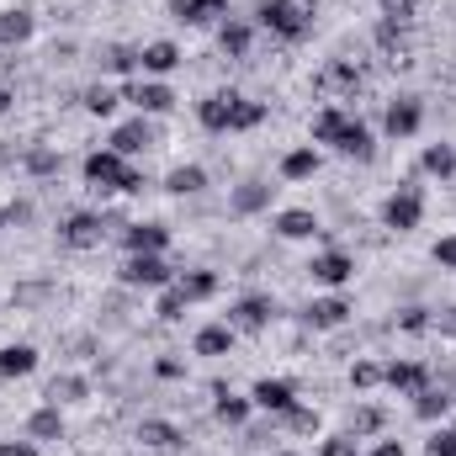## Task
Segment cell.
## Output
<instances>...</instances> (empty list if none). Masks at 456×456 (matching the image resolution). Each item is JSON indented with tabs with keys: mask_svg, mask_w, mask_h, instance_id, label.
Returning <instances> with one entry per match:
<instances>
[{
	"mask_svg": "<svg viewBox=\"0 0 456 456\" xmlns=\"http://www.w3.org/2000/svg\"><path fill=\"white\" fill-rule=\"evenodd\" d=\"M314 143H335L345 159H371V154H377L371 127H366L361 117L340 112V107H324V112L314 117Z\"/></svg>",
	"mask_w": 456,
	"mask_h": 456,
	"instance_id": "obj_1",
	"label": "cell"
},
{
	"mask_svg": "<svg viewBox=\"0 0 456 456\" xmlns=\"http://www.w3.org/2000/svg\"><path fill=\"white\" fill-rule=\"evenodd\" d=\"M197 122H202L208 133H249V127L265 122V107H260V102H244V96H233V91H218V96H208V102L197 107Z\"/></svg>",
	"mask_w": 456,
	"mask_h": 456,
	"instance_id": "obj_2",
	"label": "cell"
},
{
	"mask_svg": "<svg viewBox=\"0 0 456 456\" xmlns=\"http://www.w3.org/2000/svg\"><path fill=\"white\" fill-rule=\"evenodd\" d=\"M86 186L91 191H143V175L112 154V149H96V154H86Z\"/></svg>",
	"mask_w": 456,
	"mask_h": 456,
	"instance_id": "obj_3",
	"label": "cell"
},
{
	"mask_svg": "<svg viewBox=\"0 0 456 456\" xmlns=\"http://www.w3.org/2000/svg\"><path fill=\"white\" fill-rule=\"evenodd\" d=\"M255 16H260V27H265V32H276L281 43H303V37L314 32V16H308L297 0H260V11H255Z\"/></svg>",
	"mask_w": 456,
	"mask_h": 456,
	"instance_id": "obj_4",
	"label": "cell"
},
{
	"mask_svg": "<svg viewBox=\"0 0 456 456\" xmlns=\"http://www.w3.org/2000/svg\"><path fill=\"white\" fill-rule=\"evenodd\" d=\"M419 218H425V197H419V186H398V191L382 202V224L398 228V233L419 228Z\"/></svg>",
	"mask_w": 456,
	"mask_h": 456,
	"instance_id": "obj_5",
	"label": "cell"
},
{
	"mask_svg": "<svg viewBox=\"0 0 456 456\" xmlns=\"http://www.w3.org/2000/svg\"><path fill=\"white\" fill-rule=\"evenodd\" d=\"M117 276H122V287H170V265L159 255H127Z\"/></svg>",
	"mask_w": 456,
	"mask_h": 456,
	"instance_id": "obj_6",
	"label": "cell"
},
{
	"mask_svg": "<svg viewBox=\"0 0 456 456\" xmlns=\"http://www.w3.org/2000/svg\"><path fill=\"white\" fill-rule=\"evenodd\" d=\"M271 314H276L271 297H260V292H255V297H239V303L228 308V330H233V335H260V330L271 324Z\"/></svg>",
	"mask_w": 456,
	"mask_h": 456,
	"instance_id": "obj_7",
	"label": "cell"
},
{
	"mask_svg": "<svg viewBox=\"0 0 456 456\" xmlns=\"http://www.w3.org/2000/svg\"><path fill=\"white\" fill-rule=\"evenodd\" d=\"M59 239H64L69 249H96V244L107 239V218H102V213H69L64 228H59Z\"/></svg>",
	"mask_w": 456,
	"mask_h": 456,
	"instance_id": "obj_8",
	"label": "cell"
},
{
	"mask_svg": "<svg viewBox=\"0 0 456 456\" xmlns=\"http://www.w3.org/2000/svg\"><path fill=\"white\" fill-rule=\"evenodd\" d=\"M122 102H133L143 117H165L170 107H175V91L159 86V80H133V86L122 91Z\"/></svg>",
	"mask_w": 456,
	"mask_h": 456,
	"instance_id": "obj_9",
	"label": "cell"
},
{
	"mask_svg": "<svg viewBox=\"0 0 456 456\" xmlns=\"http://www.w3.org/2000/svg\"><path fill=\"white\" fill-rule=\"evenodd\" d=\"M249 403H255V409H265V414H287V409L297 403V387H292L287 377H260V382H255V393H249Z\"/></svg>",
	"mask_w": 456,
	"mask_h": 456,
	"instance_id": "obj_10",
	"label": "cell"
},
{
	"mask_svg": "<svg viewBox=\"0 0 456 456\" xmlns=\"http://www.w3.org/2000/svg\"><path fill=\"white\" fill-rule=\"evenodd\" d=\"M419 122H425V107H419L414 96H398V102H387V112H382L387 138H414V133H419Z\"/></svg>",
	"mask_w": 456,
	"mask_h": 456,
	"instance_id": "obj_11",
	"label": "cell"
},
{
	"mask_svg": "<svg viewBox=\"0 0 456 456\" xmlns=\"http://www.w3.org/2000/svg\"><path fill=\"white\" fill-rule=\"evenodd\" d=\"M308 276H314V281H324V287H345V281L355 276V260H350L345 249H324V255H314V260H308Z\"/></svg>",
	"mask_w": 456,
	"mask_h": 456,
	"instance_id": "obj_12",
	"label": "cell"
},
{
	"mask_svg": "<svg viewBox=\"0 0 456 456\" xmlns=\"http://www.w3.org/2000/svg\"><path fill=\"white\" fill-rule=\"evenodd\" d=\"M143 149H154V127H149V117H133V122L112 127V154L133 159V154H143Z\"/></svg>",
	"mask_w": 456,
	"mask_h": 456,
	"instance_id": "obj_13",
	"label": "cell"
},
{
	"mask_svg": "<svg viewBox=\"0 0 456 456\" xmlns=\"http://www.w3.org/2000/svg\"><path fill=\"white\" fill-rule=\"evenodd\" d=\"M271 191H276L271 181H239V186L228 191V208H233L239 218H255V213L271 208Z\"/></svg>",
	"mask_w": 456,
	"mask_h": 456,
	"instance_id": "obj_14",
	"label": "cell"
},
{
	"mask_svg": "<svg viewBox=\"0 0 456 456\" xmlns=\"http://www.w3.org/2000/svg\"><path fill=\"white\" fill-rule=\"evenodd\" d=\"M382 382H387L393 393H409V398H414L419 387H430V371H425L419 361H387V366H382Z\"/></svg>",
	"mask_w": 456,
	"mask_h": 456,
	"instance_id": "obj_15",
	"label": "cell"
},
{
	"mask_svg": "<svg viewBox=\"0 0 456 456\" xmlns=\"http://www.w3.org/2000/svg\"><path fill=\"white\" fill-rule=\"evenodd\" d=\"M122 244H127V255H159L170 244V228L165 224H127L122 228Z\"/></svg>",
	"mask_w": 456,
	"mask_h": 456,
	"instance_id": "obj_16",
	"label": "cell"
},
{
	"mask_svg": "<svg viewBox=\"0 0 456 456\" xmlns=\"http://www.w3.org/2000/svg\"><path fill=\"white\" fill-rule=\"evenodd\" d=\"M224 11H228V0H170V16L186 21V27H202V21H213Z\"/></svg>",
	"mask_w": 456,
	"mask_h": 456,
	"instance_id": "obj_17",
	"label": "cell"
},
{
	"mask_svg": "<svg viewBox=\"0 0 456 456\" xmlns=\"http://www.w3.org/2000/svg\"><path fill=\"white\" fill-rule=\"evenodd\" d=\"M314 330H340L345 319H350V303L345 297H319V303H308V314H303Z\"/></svg>",
	"mask_w": 456,
	"mask_h": 456,
	"instance_id": "obj_18",
	"label": "cell"
},
{
	"mask_svg": "<svg viewBox=\"0 0 456 456\" xmlns=\"http://www.w3.org/2000/svg\"><path fill=\"white\" fill-rule=\"evenodd\" d=\"M138 59H143V75H170V69L181 64V48H175L170 37H159V43L138 48Z\"/></svg>",
	"mask_w": 456,
	"mask_h": 456,
	"instance_id": "obj_19",
	"label": "cell"
},
{
	"mask_svg": "<svg viewBox=\"0 0 456 456\" xmlns=\"http://www.w3.org/2000/svg\"><path fill=\"white\" fill-rule=\"evenodd\" d=\"M138 441L154 446V452H175V446H186V436H181L170 419H143V425H138Z\"/></svg>",
	"mask_w": 456,
	"mask_h": 456,
	"instance_id": "obj_20",
	"label": "cell"
},
{
	"mask_svg": "<svg viewBox=\"0 0 456 456\" xmlns=\"http://www.w3.org/2000/svg\"><path fill=\"white\" fill-rule=\"evenodd\" d=\"M27 436H32V441H59V436H64V414H59V403H43V409L27 419Z\"/></svg>",
	"mask_w": 456,
	"mask_h": 456,
	"instance_id": "obj_21",
	"label": "cell"
},
{
	"mask_svg": "<svg viewBox=\"0 0 456 456\" xmlns=\"http://www.w3.org/2000/svg\"><path fill=\"white\" fill-rule=\"evenodd\" d=\"M27 37H32V11H21V5L16 11H0V43L5 48H21Z\"/></svg>",
	"mask_w": 456,
	"mask_h": 456,
	"instance_id": "obj_22",
	"label": "cell"
},
{
	"mask_svg": "<svg viewBox=\"0 0 456 456\" xmlns=\"http://www.w3.org/2000/svg\"><path fill=\"white\" fill-rule=\"evenodd\" d=\"M37 371V350L32 345H0V377H27Z\"/></svg>",
	"mask_w": 456,
	"mask_h": 456,
	"instance_id": "obj_23",
	"label": "cell"
},
{
	"mask_svg": "<svg viewBox=\"0 0 456 456\" xmlns=\"http://www.w3.org/2000/svg\"><path fill=\"white\" fill-rule=\"evenodd\" d=\"M202 186H208V170L202 165H175L170 181H165V191H175V197H197Z\"/></svg>",
	"mask_w": 456,
	"mask_h": 456,
	"instance_id": "obj_24",
	"label": "cell"
},
{
	"mask_svg": "<svg viewBox=\"0 0 456 456\" xmlns=\"http://www.w3.org/2000/svg\"><path fill=\"white\" fill-rule=\"evenodd\" d=\"M175 292H181L186 303H202V297L218 292V276H213V271H186V276H175Z\"/></svg>",
	"mask_w": 456,
	"mask_h": 456,
	"instance_id": "obj_25",
	"label": "cell"
},
{
	"mask_svg": "<svg viewBox=\"0 0 456 456\" xmlns=\"http://www.w3.org/2000/svg\"><path fill=\"white\" fill-rule=\"evenodd\" d=\"M414 414L419 419H446L452 414V393L446 387H419L414 393Z\"/></svg>",
	"mask_w": 456,
	"mask_h": 456,
	"instance_id": "obj_26",
	"label": "cell"
},
{
	"mask_svg": "<svg viewBox=\"0 0 456 456\" xmlns=\"http://www.w3.org/2000/svg\"><path fill=\"white\" fill-rule=\"evenodd\" d=\"M276 233H281V239H314V233H319V218L303 213V208H292V213L276 218Z\"/></svg>",
	"mask_w": 456,
	"mask_h": 456,
	"instance_id": "obj_27",
	"label": "cell"
},
{
	"mask_svg": "<svg viewBox=\"0 0 456 456\" xmlns=\"http://www.w3.org/2000/svg\"><path fill=\"white\" fill-rule=\"evenodd\" d=\"M228 350H233V330H228V324L197 330V355H228Z\"/></svg>",
	"mask_w": 456,
	"mask_h": 456,
	"instance_id": "obj_28",
	"label": "cell"
},
{
	"mask_svg": "<svg viewBox=\"0 0 456 456\" xmlns=\"http://www.w3.org/2000/svg\"><path fill=\"white\" fill-rule=\"evenodd\" d=\"M281 175H287V181H308V175H319V154H314V149H292V154L281 159Z\"/></svg>",
	"mask_w": 456,
	"mask_h": 456,
	"instance_id": "obj_29",
	"label": "cell"
},
{
	"mask_svg": "<svg viewBox=\"0 0 456 456\" xmlns=\"http://www.w3.org/2000/svg\"><path fill=\"white\" fill-rule=\"evenodd\" d=\"M102 69H112V75H133V69H143V59H138V48L112 43V48H102Z\"/></svg>",
	"mask_w": 456,
	"mask_h": 456,
	"instance_id": "obj_30",
	"label": "cell"
},
{
	"mask_svg": "<svg viewBox=\"0 0 456 456\" xmlns=\"http://www.w3.org/2000/svg\"><path fill=\"white\" fill-rule=\"evenodd\" d=\"M249 409H255L249 398H233L228 387H218V403H213V414H218L224 425H244V419H249Z\"/></svg>",
	"mask_w": 456,
	"mask_h": 456,
	"instance_id": "obj_31",
	"label": "cell"
},
{
	"mask_svg": "<svg viewBox=\"0 0 456 456\" xmlns=\"http://www.w3.org/2000/svg\"><path fill=\"white\" fill-rule=\"evenodd\" d=\"M419 165H425L430 175H441V181H446V175H456V149H452V143H430Z\"/></svg>",
	"mask_w": 456,
	"mask_h": 456,
	"instance_id": "obj_32",
	"label": "cell"
},
{
	"mask_svg": "<svg viewBox=\"0 0 456 456\" xmlns=\"http://www.w3.org/2000/svg\"><path fill=\"white\" fill-rule=\"evenodd\" d=\"M218 48H224L228 59H244V53H249V27H244V21H224Z\"/></svg>",
	"mask_w": 456,
	"mask_h": 456,
	"instance_id": "obj_33",
	"label": "cell"
},
{
	"mask_svg": "<svg viewBox=\"0 0 456 456\" xmlns=\"http://www.w3.org/2000/svg\"><path fill=\"white\" fill-rule=\"evenodd\" d=\"M80 102H86V112H91V117H112L117 112V91H112V86H91Z\"/></svg>",
	"mask_w": 456,
	"mask_h": 456,
	"instance_id": "obj_34",
	"label": "cell"
},
{
	"mask_svg": "<svg viewBox=\"0 0 456 456\" xmlns=\"http://www.w3.org/2000/svg\"><path fill=\"white\" fill-rule=\"evenodd\" d=\"M377 5H382V21H393V27H409L419 11V0H377Z\"/></svg>",
	"mask_w": 456,
	"mask_h": 456,
	"instance_id": "obj_35",
	"label": "cell"
},
{
	"mask_svg": "<svg viewBox=\"0 0 456 456\" xmlns=\"http://www.w3.org/2000/svg\"><path fill=\"white\" fill-rule=\"evenodd\" d=\"M48 398H53V403H59V398H64V403H75V398H86V377H59V382L48 387Z\"/></svg>",
	"mask_w": 456,
	"mask_h": 456,
	"instance_id": "obj_36",
	"label": "cell"
},
{
	"mask_svg": "<svg viewBox=\"0 0 456 456\" xmlns=\"http://www.w3.org/2000/svg\"><path fill=\"white\" fill-rule=\"evenodd\" d=\"M281 419H287V425H292L297 436H308V430H319V409H303V403H292V409H287Z\"/></svg>",
	"mask_w": 456,
	"mask_h": 456,
	"instance_id": "obj_37",
	"label": "cell"
},
{
	"mask_svg": "<svg viewBox=\"0 0 456 456\" xmlns=\"http://www.w3.org/2000/svg\"><path fill=\"white\" fill-rule=\"evenodd\" d=\"M430 324H436L430 308H403V314H398V330H409V335H425Z\"/></svg>",
	"mask_w": 456,
	"mask_h": 456,
	"instance_id": "obj_38",
	"label": "cell"
},
{
	"mask_svg": "<svg viewBox=\"0 0 456 456\" xmlns=\"http://www.w3.org/2000/svg\"><path fill=\"white\" fill-rule=\"evenodd\" d=\"M382 382V366L377 361H355L350 366V387H377Z\"/></svg>",
	"mask_w": 456,
	"mask_h": 456,
	"instance_id": "obj_39",
	"label": "cell"
},
{
	"mask_svg": "<svg viewBox=\"0 0 456 456\" xmlns=\"http://www.w3.org/2000/svg\"><path fill=\"white\" fill-rule=\"evenodd\" d=\"M27 170H32V175H53V170H59V154H53V149H32V154H27Z\"/></svg>",
	"mask_w": 456,
	"mask_h": 456,
	"instance_id": "obj_40",
	"label": "cell"
},
{
	"mask_svg": "<svg viewBox=\"0 0 456 456\" xmlns=\"http://www.w3.org/2000/svg\"><path fill=\"white\" fill-rule=\"evenodd\" d=\"M159 319H165V324H175V319H186V297H181L175 287H170V292L159 297Z\"/></svg>",
	"mask_w": 456,
	"mask_h": 456,
	"instance_id": "obj_41",
	"label": "cell"
},
{
	"mask_svg": "<svg viewBox=\"0 0 456 456\" xmlns=\"http://www.w3.org/2000/svg\"><path fill=\"white\" fill-rule=\"evenodd\" d=\"M371 430H382V409H361V414L350 419V436H355V441L371 436Z\"/></svg>",
	"mask_w": 456,
	"mask_h": 456,
	"instance_id": "obj_42",
	"label": "cell"
},
{
	"mask_svg": "<svg viewBox=\"0 0 456 456\" xmlns=\"http://www.w3.org/2000/svg\"><path fill=\"white\" fill-rule=\"evenodd\" d=\"M436 265H441V271H456V233L436 239Z\"/></svg>",
	"mask_w": 456,
	"mask_h": 456,
	"instance_id": "obj_43",
	"label": "cell"
},
{
	"mask_svg": "<svg viewBox=\"0 0 456 456\" xmlns=\"http://www.w3.org/2000/svg\"><path fill=\"white\" fill-rule=\"evenodd\" d=\"M425 452H430V456H456V430H436Z\"/></svg>",
	"mask_w": 456,
	"mask_h": 456,
	"instance_id": "obj_44",
	"label": "cell"
},
{
	"mask_svg": "<svg viewBox=\"0 0 456 456\" xmlns=\"http://www.w3.org/2000/svg\"><path fill=\"white\" fill-rule=\"evenodd\" d=\"M319 456H355V436H330Z\"/></svg>",
	"mask_w": 456,
	"mask_h": 456,
	"instance_id": "obj_45",
	"label": "cell"
},
{
	"mask_svg": "<svg viewBox=\"0 0 456 456\" xmlns=\"http://www.w3.org/2000/svg\"><path fill=\"white\" fill-rule=\"evenodd\" d=\"M0 456H37V441H0Z\"/></svg>",
	"mask_w": 456,
	"mask_h": 456,
	"instance_id": "obj_46",
	"label": "cell"
},
{
	"mask_svg": "<svg viewBox=\"0 0 456 456\" xmlns=\"http://www.w3.org/2000/svg\"><path fill=\"white\" fill-rule=\"evenodd\" d=\"M154 371H159V377H186V366H181V361H159Z\"/></svg>",
	"mask_w": 456,
	"mask_h": 456,
	"instance_id": "obj_47",
	"label": "cell"
},
{
	"mask_svg": "<svg viewBox=\"0 0 456 456\" xmlns=\"http://www.w3.org/2000/svg\"><path fill=\"white\" fill-rule=\"evenodd\" d=\"M371 456H403V446H398V441H377V446H371Z\"/></svg>",
	"mask_w": 456,
	"mask_h": 456,
	"instance_id": "obj_48",
	"label": "cell"
},
{
	"mask_svg": "<svg viewBox=\"0 0 456 456\" xmlns=\"http://www.w3.org/2000/svg\"><path fill=\"white\" fill-rule=\"evenodd\" d=\"M436 324H441V330H446V335H456V308H452V314H441V319H436Z\"/></svg>",
	"mask_w": 456,
	"mask_h": 456,
	"instance_id": "obj_49",
	"label": "cell"
},
{
	"mask_svg": "<svg viewBox=\"0 0 456 456\" xmlns=\"http://www.w3.org/2000/svg\"><path fill=\"white\" fill-rule=\"evenodd\" d=\"M11 107H16V96H11V91L0 86V112H11Z\"/></svg>",
	"mask_w": 456,
	"mask_h": 456,
	"instance_id": "obj_50",
	"label": "cell"
},
{
	"mask_svg": "<svg viewBox=\"0 0 456 456\" xmlns=\"http://www.w3.org/2000/svg\"><path fill=\"white\" fill-rule=\"evenodd\" d=\"M276 456H297V452H276Z\"/></svg>",
	"mask_w": 456,
	"mask_h": 456,
	"instance_id": "obj_51",
	"label": "cell"
},
{
	"mask_svg": "<svg viewBox=\"0 0 456 456\" xmlns=\"http://www.w3.org/2000/svg\"><path fill=\"white\" fill-rule=\"evenodd\" d=\"M0 228H5V213H0Z\"/></svg>",
	"mask_w": 456,
	"mask_h": 456,
	"instance_id": "obj_52",
	"label": "cell"
}]
</instances>
